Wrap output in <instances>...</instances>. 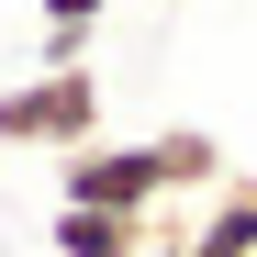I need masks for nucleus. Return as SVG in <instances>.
<instances>
[{
	"mask_svg": "<svg viewBox=\"0 0 257 257\" xmlns=\"http://www.w3.org/2000/svg\"><path fill=\"white\" fill-rule=\"evenodd\" d=\"M224 179V146L201 123H168V135H135V146H67L56 157V201H112V212H168V201H201Z\"/></svg>",
	"mask_w": 257,
	"mask_h": 257,
	"instance_id": "obj_1",
	"label": "nucleus"
},
{
	"mask_svg": "<svg viewBox=\"0 0 257 257\" xmlns=\"http://www.w3.org/2000/svg\"><path fill=\"white\" fill-rule=\"evenodd\" d=\"M90 135H101V78L90 67H45V78H12V90H0V146L67 157V146H90Z\"/></svg>",
	"mask_w": 257,
	"mask_h": 257,
	"instance_id": "obj_2",
	"label": "nucleus"
},
{
	"mask_svg": "<svg viewBox=\"0 0 257 257\" xmlns=\"http://www.w3.org/2000/svg\"><path fill=\"white\" fill-rule=\"evenodd\" d=\"M190 257H257V168H224L190 212Z\"/></svg>",
	"mask_w": 257,
	"mask_h": 257,
	"instance_id": "obj_3",
	"label": "nucleus"
},
{
	"mask_svg": "<svg viewBox=\"0 0 257 257\" xmlns=\"http://www.w3.org/2000/svg\"><path fill=\"white\" fill-rule=\"evenodd\" d=\"M157 212H112V201H56V257H146Z\"/></svg>",
	"mask_w": 257,
	"mask_h": 257,
	"instance_id": "obj_4",
	"label": "nucleus"
},
{
	"mask_svg": "<svg viewBox=\"0 0 257 257\" xmlns=\"http://www.w3.org/2000/svg\"><path fill=\"white\" fill-rule=\"evenodd\" d=\"M146 257H190V224H179V201L157 212V246H146Z\"/></svg>",
	"mask_w": 257,
	"mask_h": 257,
	"instance_id": "obj_5",
	"label": "nucleus"
}]
</instances>
